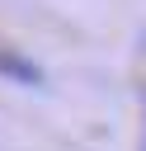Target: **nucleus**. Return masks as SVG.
Segmentation results:
<instances>
[{
  "label": "nucleus",
  "instance_id": "obj_1",
  "mask_svg": "<svg viewBox=\"0 0 146 151\" xmlns=\"http://www.w3.org/2000/svg\"><path fill=\"white\" fill-rule=\"evenodd\" d=\"M0 80H9V85H42V66L33 61V57H24V52H14L9 42H0Z\"/></svg>",
  "mask_w": 146,
  "mask_h": 151
}]
</instances>
